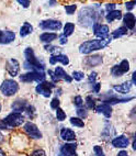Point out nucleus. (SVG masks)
<instances>
[{
	"instance_id": "f03ea898",
	"label": "nucleus",
	"mask_w": 136,
	"mask_h": 156,
	"mask_svg": "<svg viewBox=\"0 0 136 156\" xmlns=\"http://www.w3.org/2000/svg\"><path fill=\"white\" fill-rule=\"evenodd\" d=\"M98 13L96 10H93L90 7H85L80 10L79 16H78V21L82 27H93L95 23H97Z\"/></svg>"
},
{
	"instance_id": "9d476101",
	"label": "nucleus",
	"mask_w": 136,
	"mask_h": 156,
	"mask_svg": "<svg viewBox=\"0 0 136 156\" xmlns=\"http://www.w3.org/2000/svg\"><path fill=\"white\" fill-rule=\"evenodd\" d=\"M23 129H24L25 133L28 134L31 139L39 140V139H41V137H42L41 131H40L39 128H37V126H36L34 123H32V122L24 123V126H23Z\"/></svg>"
},
{
	"instance_id": "20e7f679",
	"label": "nucleus",
	"mask_w": 136,
	"mask_h": 156,
	"mask_svg": "<svg viewBox=\"0 0 136 156\" xmlns=\"http://www.w3.org/2000/svg\"><path fill=\"white\" fill-rule=\"evenodd\" d=\"M18 90H19V85L13 79H6L0 85V91L6 97H11V96L16 95Z\"/></svg>"
},
{
	"instance_id": "f3484780",
	"label": "nucleus",
	"mask_w": 136,
	"mask_h": 156,
	"mask_svg": "<svg viewBox=\"0 0 136 156\" xmlns=\"http://www.w3.org/2000/svg\"><path fill=\"white\" fill-rule=\"evenodd\" d=\"M56 63H61L63 65H68L69 64V58L68 56L64 55V54H55L50 57V64L55 65Z\"/></svg>"
},
{
	"instance_id": "de8ad7c7",
	"label": "nucleus",
	"mask_w": 136,
	"mask_h": 156,
	"mask_svg": "<svg viewBox=\"0 0 136 156\" xmlns=\"http://www.w3.org/2000/svg\"><path fill=\"white\" fill-rule=\"evenodd\" d=\"M100 88H101V84H99V83H97V84H93V91L95 92H99L100 91Z\"/></svg>"
},
{
	"instance_id": "473e14b6",
	"label": "nucleus",
	"mask_w": 136,
	"mask_h": 156,
	"mask_svg": "<svg viewBox=\"0 0 136 156\" xmlns=\"http://www.w3.org/2000/svg\"><path fill=\"white\" fill-rule=\"evenodd\" d=\"M86 106L88 109H95L96 108V100L91 96H88L86 98Z\"/></svg>"
},
{
	"instance_id": "c756f323",
	"label": "nucleus",
	"mask_w": 136,
	"mask_h": 156,
	"mask_svg": "<svg viewBox=\"0 0 136 156\" xmlns=\"http://www.w3.org/2000/svg\"><path fill=\"white\" fill-rule=\"evenodd\" d=\"M69 121L72 126H77V128H83V126H85L83 120H81V119H79V118H77V117H71Z\"/></svg>"
},
{
	"instance_id": "37998d69",
	"label": "nucleus",
	"mask_w": 136,
	"mask_h": 156,
	"mask_svg": "<svg viewBox=\"0 0 136 156\" xmlns=\"http://www.w3.org/2000/svg\"><path fill=\"white\" fill-rule=\"evenodd\" d=\"M48 75H51V78H52V83H53V84H56V83L58 81V78L55 76L54 72H52V70H48Z\"/></svg>"
},
{
	"instance_id": "b1692460",
	"label": "nucleus",
	"mask_w": 136,
	"mask_h": 156,
	"mask_svg": "<svg viewBox=\"0 0 136 156\" xmlns=\"http://www.w3.org/2000/svg\"><path fill=\"white\" fill-rule=\"evenodd\" d=\"M26 107H28V102L25 100H17L12 103L13 112H19V113H21L22 111H25Z\"/></svg>"
},
{
	"instance_id": "0eeeda50",
	"label": "nucleus",
	"mask_w": 136,
	"mask_h": 156,
	"mask_svg": "<svg viewBox=\"0 0 136 156\" xmlns=\"http://www.w3.org/2000/svg\"><path fill=\"white\" fill-rule=\"evenodd\" d=\"M55 88V84H53L52 81H42L39 83V85L35 87V91L39 94V95L44 96L45 98H48L52 95V90Z\"/></svg>"
},
{
	"instance_id": "ddd939ff",
	"label": "nucleus",
	"mask_w": 136,
	"mask_h": 156,
	"mask_svg": "<svg viewBox=\"0 0 136 156\" xmlns=\"http://www.w3.org/2000/svg\"><path fill=\"white\" fill-rule=\"evenodd\" d=\"M134 97H126V98H122L119 97V96H106L103 99V103H106L109 106L114 105V103H121V102H127V101L133 100Z\"/></svg>"
},
{
	"instance_id": "39448f33",
	"label": "nucleus",
	"mask_w": 136,
	"mask_h": 156,
	"mask_svg": "<svg viewBox=\"0 0 136 156\" xmlns=\"http://www.w3.org/2000/svg\"><path fill=\"white\" fill-rule=\"evenodd\" d=\"M2 120L6 122V124L9 126V129H11L22 126L23 123H24V117L22 115V113H19V112H11Z\"/></svg>"
},
{
	"instance_id": "412c9836",
	"label": "nucleus",
	"mask_w": 136,
	"mask_h": 156,
	"mask_svg": "<svg viewBox=\"0 0 136 156\" xmlns=\"http://www.w3.org/2000/svg\"><path fill=\"white\" fill-rule=\"evenodd\" d=\"M96 111L98 113H102L106 118H110L112 115V107L106 105V103H101L96 107Z\"/></svg>"
},
{
	"instance_id": "72a5a7b5",
	"label": "nucleus",
	"mask_w": 136,
	"mask_h": 156,
	"mask_svg": "<svg viewBox=\"0 0 136 156\" xmlns=\"http://www.w3.org/2000/svg\"><path fill=\"white\" fill-rule=\"evenodd\" d=\"M71 78H74V79H75V80H77V81H80V80H82L83 78H85V74H83L82 72L75 70V72L72 73V77Z\"/></svg>"
},
{
	"instance_id": "5701e85b",
	"label": "nucleus",
	"mask_w": 136,
	"mask_h": 156,
	"mask_svg": "<svg viewBox=\"0 0 136 156\" xmlns=\"http://www.w3.org/2000/svg\"><path fill=\"white\" fill-rule=\"evenodd\" d=\"M55 39H57V34L52 33V32H44L40 35V41L45 44H50L52 43Z\"/></svg>"
},
{
	"instance_id": "f8f14e48",
	"label": "nucleus",
	"mask_w": 136,
	"mask_h": 156,
	"mask_svg": "<svg viewBox=\"0 0 136 156\" xmlns=\"http://www.w3.org/2000/svg\"><path fill=\"white\" fill-rule=\"evenodd\" d=\"M6 69L9 73V75L12 76V77H16V76L19 75L20 72V64L19 62L16 58H10L7 61L6 63Z\"/></svg>"
},
{
	"instance_id": "dca6fc26",
	"label": "nucleus",
	"mask_w": 136,
	"mask_h": 156,
	"mask_svg": "<svg viewBox=\"0 0 136 156\" xmlns=\"http://www.w3.org/2000/svg\"><path fill=\"white\" fill-rule=\"evenodd\" d=\"M128 144H130V140L125 135H119L112 140V145L117 148H125L127 147Z\"/></svg>"
},
{
	"instance_id": "6ab92c4d",
	"label": "nucleus",
	"mask_w": 136,
	"mask_h": 156,
	"mask_svg": "<svg viewBox=\"0 0 136 156\" xmlns=\"http://www.w3.org/2000/svg\"><path fill=\"white\" fill-rule=\"evenodd\" d=\"M54 74H55L56 77L58 78V80L63 79V80L67 81V83H71V81H72L71 76L68 75V74H67V73L64 70V68H63V67H59V66L56 67L55 70H54Z\"/></svg>"
},
{
	"instance_id": "423d86ee",
	"label": "nucleus",
	"mask_w": 136,
	"mask_h": 156,
	"mask_svg": "<svg viewBox=\"0 0 136 156\" xmlns=\"http://www.w3.org/2000/svg\"><path fill=\"white\" fill-rule=\"evenodd\" d=\"M20 80L23 83H32V81H37V83H42L45 80V74L41 72H28L25 74L20 75Z\"/></svg>"
},
{
	"instance_id": "aec40b11",
	"label": "nucleus",
	"mask_w": 136,
	"mask_h": 156,
	"mask_svg": "<svg viewBox=\"0 0 136 156\" xmlns=\"http://www.w3.org/2000/svg\"><path fill=\"white\" fill-rule=\"evenodd\" d=\"M61 137L66 142H71V141H75L76 133L68 128H63L61 131Z\"/></svg>"
},
{
	"instance_id": "603ef678",
	"label": "nucleus",
	"mask_w": 136,
	"mask_h": 156,
	"mask_svg": "<svg viewBox=\"0 0 136 156\" xmlns=\"http://www.w3.org/2000/svg\"><path fill=\"white\" fill-rule=\"evenodd\" d=\"M2 141H3V135H2V133L0 132V143L2 142Z\"/></svg>"
},
{
	"instance_id": "9b49d317",
	"label": "nucleus",
	"mask_w": 136,
	"mask_h": 156,
	"mask_svg": "<svg viewBox=\"0 0 136 156\" xmlns=\"http://www.w3.org/2000/svg\"><path fill=\"white\" fill-rule=\"evenodd\" d=\"M93 32H95L96 36L99 40H106L109 39V27L106 24H99V23H95L93 27Z\"/></svg>"
},
{
	"instance_id": "5fc2aeb1",
	"label": "nucleus",
	"mask_w": 136,
	"mask_h": 156,
	"mask_svg": "<svg viewBox=\"0 0 136 156\" xmlns=\"http://www.w3.org/2000/svg\"><path fill=\"white\" fill-rule=\"evenodd\" d=\"M58 156H64V155H63V154H61V153H59V155Z\"/></svg>"
},
{
	"instance_id": "8fccbe9b",
	"label": "nucleus",
	"mask_w": 136,
	"mask_h": 156,
	"mask_svg": "<svg viewBox=\"0 0 136 156\" xmlns=\"http://www.w3.org/2000/svg\"><path fill=\"white\" fill-rule=\"evenodd\" d=\"M117 156H128V153L126 152V151H121V152L117 153Z\"/></svg>"
},
{
	"instance_id": "79ce46f5",
	"label": "nucleus",
	"mask_w": 136,
	"mask_h": 156,
	"mask_svg": "<svg viewBox=\"0 0 136 156\" xmlns=\"http://www.w3.org/2000/svg\"><path fill=\"white\" fill-rule=\"evenodd\" d=\"M96 78H97V73H96V72L90 73V75H89V81H90V83H92V84H95Z\"/></svg>"
},
{
	"instance_id": "ea45409f",
	"label": "nucleus",
	"mask_w": 136,
	"mask_h": 156,
	"mask_svg": "<svg viewBox=\"0 0 136 156\" xmlns=\"http://www.w3.org/2000/svg\"><path fill=\"white\" fill-rule=\"evenodd\" d=\"M30 156H46V154L43 150H35L31 153Z\"/></svg>"
},
{
	"instance_id": "cd10ccee",
	"label": "nucleus",
	"mask_w": 136,
	"mask_h": 156,
	"mask_svg": "<svg viewBox=\"0 0 136 156\" xmlns=\"http://www.w3.org/2000/svg\"><path fill=\"white\" fill-rule=\"evenodd\" d=\"M74 30H75V24L71 22H67L64 27V33H63V35L65 37H68V36H70L74 33Z\"/></svg>"
},
{
	"instance_id": "3c124183",
	"label": "nucleus",
	"mask_w": 136,
	"mask_h": 156,
	"mask_svg": "<svg viewBox=\"0 0 136 156\" xmlns=\"http://www.w3.org/2000/svg\"><path fill=\"white\" fill-rule=\"evenodd\" d=\"M0 156H6V154H5V152H3L1 148H0Z\"/></svg>"
},
{
	"instance_id": "c03bdc74",
	"label": "nucleus",
	"mask_w": 136,
	"mask_h": 156,
	"mask_svg": "<svg viewBox=\"0 0 136 156\" xmlns=\"http://www.w3.org/2000/svg\"><path fill=\"white\" fill-rule=\"evenodd\" d=\"M125 5H126L125 7H126V9H127V10H132V9L134 8V6L136 5V2H135V1H128V2H126Z\"/></svg>"
},
{
	"instance_id": "2eb2a0df",
	"label": "nucleus",
	"mask_w": 136,
	"mask_h": 156,
	"mask_svg": "<svg viewBox=\"0 0 136 156\" xmlns=\"http://www.w3.org/2000/svg\"><path fill=\"white\" fill-rule=\"evenodd\" d=\"M16 33L12 31H1L0 30V44H9L14 41Z\"/></svg>"
},
{
	"instance_id": "7c9ffc66",
	"label": "nucleus",
	"mask_w": 136,
	"mask_h": 156,
	"mask_svg": "<svg viewBox=\"0 0 136 156\" xmlns=\"http://www.w3.org/2000/svg\"><path fill=\"white\" fill-rule=\"evenodd\" d=\"M56 118L58 121H64L66 119V113L64 112V110L59 107V108L56 109Z\"/></svg>"
},
{
	"instance_id": "f257e3e1",
	"label": "nucleus",
	"mask_w": 136,
	"mask_h": 156,
	"mask_svg": "<svg viewBox=\"0 0 136 156\" xmlns=\"http://www.w3.org/2000/svg\"><path fill=\"white\" fill-rule=\"evenodd\" d=\"M111 42L110 39L106 40H89V41H86V42L81 43L79 45V52L81 54H90L95 51H99L104 48L106 46H108Z\"/></svg>"
},
{
	"instance_id": "4be33fe9",
	"label": "nucleus",
	"mask_w": 136,
	"mask_h": 156,
	"mask_svg": "<svg viewBox=\"0 0 136 156\" xmlns=\"http://www.w3.org/2000/svg\"><path fill=\"white\" fill-rule=\"evenodd\" d=\"M132 83L131 81H125V83H123V84L121 85H115V86H113V89L115 90V91H117L119 94H123V95H125V94H127L128 91L131 90V88H132Z\"/></svg>"
},
{
	"instance_id": "a18cd8bd",
	"label": "nucleus",
	"mask_w": 136,
	"mask_h": 156,
	"mask_svg": "<svg viewBox=\"0 0 136 156\" xmlns=\"http://www.w3.org/2000/svg\"><path fill=\"white\" fill-rule=\"evenodd\" d=\"M114 8H115V3H108V5H106V9L108 10L109 12L113 11Z\"/></svg>"
},
{
	"instance_id": "393cba45",
	"label": "nucleus",
	"mask_w": 136,
	"mask_h": 156,
	"mask_svg": "<svg viewBox=\"0 0 136 156\" xmlns=\"http://www.w3.org/2000/svg\"><path fill=\"white\" fill-rule=\"evenodd\" d=\"M32 32H33V27L29 22H24L22 24V27L20 28V36L21 37H25V36H28Z\"/></svg>"
},
{
	"instance_id": "2f4dec72",
	"label": "nucleus",
	"mask_w": 136,
	"mask_h": 156,
	"mask_svg": "<svg viewBox=\"0 0 136 156\" xmlns=\"http://www.w3.org/2000/svg\"><path fill=\"white\" fill-rule=\"evenodd\" d=\"M77 118H79V119H81V120H83V119H86L87 117H88V112H87V109L85 108H78L77 109Z\"/></svg>"
},
{
	"instance_id": "c9c22d12",
	"label": "nucleus",
	"mask_w": 136,
	"mask_h": 156,
	"mask_svg": "<svg viewBox=\"0 0 136 156\" xmlns=\"http://www.w3.org/2000/svg\"><path fill=\"white\" fill-rule=\"evenodd\" d=\"M93 152H95L96 156H106L104 155V152H103L102 147L99 146V145H96L95 147H93Z\"/></svg>"
},
{
	"instance_id": "a211bd4d",
	"label": "nucleus",
	"mask_w": 136,
	"mask_h": 156,
	"mask_svg": "<svg viewBox=\"0 0 136 156\" xmlns=\"http://www.w3.org/2000/svg\"><path fill=\"white\" fill-rule=\"evenodd\" d=\"M123 22H124V27L127 30H133L135 28V22H136V19H135V16H134L132 12H127L126 14H124V17H123Z\"/></svg>"
},
{
	"instance_id": "bb28decb",
	"label": "nucleus",
	"mask_w": 136,
	"mask_h": 156,
	"mask_svg": "<svg viewBox=\"0 0 136 156\" xmlns=\"http://www.w3.org/2000/svg\"><path fill=\"white\" fill-rule=\"evenodd\" d=\"M121 18H122V12L120 11V10H113V11H111V12H108L106 20L109 23H111V22H113L114 20H120Z\"/></svg>"
},
{
	"instance_id": "864d4df0",
	"label": "nucleus",
	"mask_w": 136,
	"mask_h": 156,
	"mask_svg": "<svg viewBox=\"0 0 136 156\" xmlns=\"http://www.w3.org/2000/svg\"><path fill=\"white\" fill-rule=\"evenodd\" d=\"M1 109H2V106H1V102H0V112H1Z\"/></svg>"
},
{
	"instance_id": "1a4fd4ad",
	"label": "nucleus",
	"mask_w": 136,
	"mask_h": 156,
	"mask_svg": "<svg viewBox=\"0 0 136 156\" xmlns=\"http://www.w3.org/2000/svg\"><path fill=\"white\" fill-rule=\"evenodd\" d=\"M128 70H130V62H128L127 59H123L120 64L112 67L111 74L114 77H120V76L126 74Z\"/></svg>"
},
{
	"instance_id": "7ed1b4c3",
	"label": "nucleus",
	"mask_w": 136,
	"mask_h": 156,
	"mask_svg": "<svg viewBox=\"0 0 136 156\" xmlns=\"http://www.w3.org/2000/svg\"><path fill=\"white\" fill-rule=\"evenodd\" d=\"M24 56H25V68H31L32 72H41L43 73L44 70V64L40 61L34 54V51L31 48H25L24 51Z\"/></svg>"
},
{
	"instance_id": "a19ab883",
	"label": "nucleus",
	"mask_w": 136,
	"mask_h": 156,
	"mask_svg": "<svg viewBox=\"0 0 136 156\" xmlns=\"http://www.w3.org/2000/svg\"><path fill=\"white\" fill-rule=\"evenodd\" d=\"M18 3H19V5H21L23 8H29V6L31 5V2L29 1V0H26V1H25V0H19V1H18Z\"/></svg>"
},
{
	"instance_id": "4c0bfd02",
	"label": "nucleus",
	"mask_w": 136,
	"mask_h": 156,
	"mask_svg": "<svg viewBox=\"0 0 136 156\" xmlns=\"http://www.w3.org/2000/svg\"><path fill=\"white\" fill-rule=\"evenodd\" d=\"M44 48L46 51H47V52H51V53H56V54H57V51L59 50L58 48H56V46H53V45H51V44H48V45L46 44L44 46Z\"/></svg>"
},
{
	"instance_id": "e433bc0d",
	"label": "nucleus",
	"mask_w": 136,
	"mask_h": 156,
	"mask_svg": "<svg viewBox=\"0 0 136 156\" xmlns=\"http://www.w3.org/2000/svg\"><path fill=\"white\" fill-rule=\"evenodd\" d=\"M74 103H75V106L78 107V108H81L83 106V100L82 98L80 96H76L75 99H74Z\"/></svg>"
},
{
	"instance_id": "58836bf2",
	"label": "nucleus",
	"mask_w": 136,
	"mask_h": 156,
	"mask_svg": "<svg viewBox=\"0 0 136 156\" xmlns=\"http://www.w3.org/2000/svg\"><path fill=\"white\" fill-rule=\"evenodd\" d=\"M59 105H61V101H59L58 98H54L53 100H52V102H51V108L56 110L57 108H59Z\"/></svg>"
},
{
	"instance_id": "4468645a",
	"label": "nucleus",
	"mask_w": 136,
	"mask_h": 156,
	"mask_svg": "<svg viewBox=\"0 0 136 156\" xmlns=\"http://www.w3.org/2000/svg\"><path fill=\"white\" fill-rule=\"evenodd\" d=\"M76 150H77L76 143H66L61 147V154L64 156H77Z\"/></svg>"
},
{
	"instance_id": "6e6552de",
	"label": "nucleus",
	"mask_w": 136,
	"mask_h": 156,
	"mask_svg": "<svg viewBox=\"0 0 136 156\" xmlns=\"http://www.w3.org/2000/svg\"><path fill=\"white\" fill-rule=\"evenodd\" d=\"M39 25L42 30H46V31H58L61 29V21L54 19L43 20V21H41L39 23Z\"/></svg>"
},
{
	"instance_id": "49530a36",
	"label": "nucleus",
	"mask_w": 136,
	"mask_h": 156,
	"mask_svg": "<svg viewBox=\"0 0 136 156\" xmlns=\"http://www.w3.org/2000/svg\"><path fill=\"white\" fill-rule=\"evenodd\" d=\"M0 130H9V126L3 120H0Z\"/></svg>"
},
{
	"instance_id": "a878e982",
	"label": "nucleus",
	"mask_w": 136,
	"mask_h": 156,
	"mask_svg": "<svg viewBox=\"0 0 136 156\" xmlns=\"http://www.w3.org/2000/svg\"><path fill=\"white\" fill-rule=\"evenodd\" d=\"M101 63H102V57L99 55H92L86 58V64L90 67L96 66V65H100Z\"/></svg>"
},
{
	"instance_id": "09e8293b",
	"label": "nucleus",
	"mask_w": 136,
	"mask_h": 156,
	"mask_svg": "<svg viewBox=\"0 0 136 156\" xmlns=\"http://www.w3.org/2000/svg\"><path fill=\"white\" fill-rule=\"evenodd\" d=\"M59 43H61V45H63V44H66V43H67V37H65L64 35L59 36Z\"/></svg>"
},
{
	"instance_id": "c85d7f7f",
	"label": "nucleus",
	"mask_w": 136,
	"mask_h": 156,
	"mask_svg": "<svg viewBox=\"0 0 136 156\" xmlns=\"http://www.w3.org/2000/svg\"><path fill=\"white\" fill-rule=\"evenodd\" d=\"M127 31L128 30L125 28V27H120L119 29H117V30L112 33V37H113V39H119V37H121V36L127 34Z\"/></svg>"
},
{
	"instance_id": "f704fd0d",
	"label": "nucleus",
	"mask_w": 136,
	"mask_h": 156,
	"mask_svg": "<svg viewBox=\"0 0 136 156\" xmlns=\"http://www.w3.org/2000/svg\"><path fill=\"white\" fill-rule=\"evenodd\" d=\"M76 9H77L76 5H67V6H65V11H66L67 14H69V16H71L72 13H75Z\"/></svg>"
}]
</instances>
